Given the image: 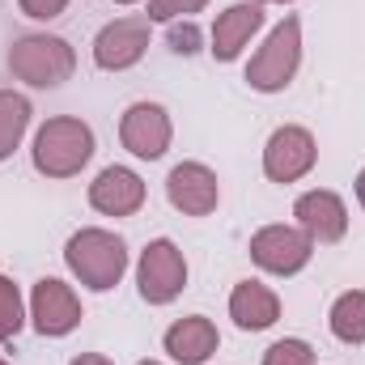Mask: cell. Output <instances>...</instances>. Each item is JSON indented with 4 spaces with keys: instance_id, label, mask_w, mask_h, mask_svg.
Instances as JSON below:
<instances>
[{
    "instance_id": "1",
    "label": "cell",
    "mask_w": 365,
    "mask_h": 365,
    "mask_svg": "<svg viewBox=\"0 0 365 365\" xmlns=\"http://www.w3.org/2000/svg\"><path fill=\"white\" fill-rule=\"evenodd\" d=\"M90 158H93V132L73 115L47 119L34 136V170L47 175V179H73Z\"/></svg>"
},
{
    "instance_id": "13",
    "label": "cell",
    "mask_w": 365,
    "mask_h": 365,
    "mask_svg": "<svg viewBox=\"0 0 365 365\" xmlns=\"http://www.w3.org/2000/svg\"><path fill=\"white\" fill-rule=\"evenodd\" d=\"M90 204L106 217H132L145 204V182H140V175H132L123 166H106L90 182Z\"/></svg>"
},
{
    "instance_id": "5",
    "label": "cell",
    "mask_w": 365,
    "mask_h": 365,
    "mask_svg": "<svg viewBox=\"0 0 365 365\" xmlns=\"http://www.w3.org/2000/svg\"><path fill=\"white\" fill-rule=\"evenodd\" d=\"M136 280H140V297L149 306H166L175 302L187 284V264H182V251L170 242V238H158L145 247L140 255V268H136Z\"/></svg>"
},
{
    "instance_id": "16",
    "label": "cell",
    "mask_w": 365,
    "mask_h": 365,
    "mask_svg": "<svg viewBox=\"0 0 365 365\" xmlns=\"http://www.w3.org/2000/svg\"><path fill=\"white\" fill-rule=\"evenodd\" d=\"M230 319L242 327V331H264L280 319V302L268 284L259 280H242L234 293H230Z\"/></svg>"
},
{
    "instance_id": "3",
    "label": "cell",
    "mask_w": 365,
    "mask_h": 365,
    "mask_svg": "<svg viewBox=\"0 0 365 365\" xmlns=\"http://www.w3.org/2000/svg\"><path fill=\"white\" fill-rule=\"evenodd\" d=\"M64 259H68L73 272L81 276V284H90L98 293L115 289L119 276L128 272V247L115 234H106V230H81V234H73Z\"/></svg>"
},
{
    "instance_id": "23",
    "label": "cell",
    "mask_w": 365,
    "mask_h": 365,
    "mask_svg": "<svg viewBox=\"0 0 365 365\" xmlns=\"http://www.w3.org/2000/svg\"><path fill=\"white\" fill-rule=\"evenodd\" d=\"M17 4H21V13L34 17V21H51V17H60V13L68 9V0H17Z\"/></svg>"
},
{
    "instance_id": "21",
    "label": "cell",
    "mask_w": 365,
    "mask_h": 365,
    "mask_svg": "<svg viewBox=\"0 0 365 365\" xmlns=\"http://www.w3.org/2000/svg\"><path fill=\"white\" fill-rule=\"evenodd\" d=\"M208 0H149V21H175L187 13H200Z\"/></svg>"
},
{
    "instance_id": "6",
    "label": "cell",
    "mask_w": 365,
    "mask_h": 365,
    "mask_svg": "<svg viewBox=\"0 0 365 365\" xmlns=\"http://www.w3.org/2000/svg\"><path fill=\"white\" fill-rule=\"evenodd\" d=\"M314 255V238L306 230H293V225H268L251 238V259L276 276H293L302 272Z\"/></svg>"
},
{
    "instance_id": "15",
    "label": "cell",
    "mask_w": 365,
    "mask_h": 365,
    "mask_svg": "<svg viewBox=\"0 0 365 365\" xmlns=\"http://www.w3.org/2000/svg\"><path fill=\"white\" fill-rule=\"evenodd\" d=\"M217 327L204 319V314H191V319H179L170 331H166V353L179 365H204L212 353H217Z\"/></svg>"
},
{
    "instance_id": "8",
    "label": "cell",
    "mask_w": 365,
    "mask_h": 365,
    "mask_svg": "<svg viewBox=\"0 0 365 365\" xmlns=\"http://www.w3.org/2000/svg\"><path fill=\"white\" fill-rule=\"evenodd\" d=\"M314 158H319V149L306 128H276L264 149V170L272 182H297L302 175H310Z\"/></svg>"
},
{
    "instance_id": "12",
    "label": "cell",
    "mask_w": 365,
    "mask_h": 365,
    "mask_svg": "<svg viewBox=\"0 0 365 365\" xmlns=\"http://www.w3.org/2000/svg\"><path fill=\"white\" fill-rule=\"evenodd\" d=\"M293 217L297 225L314 238V242H340L344 230H349V212H344V200L336 191H306L297 204H293Z\"/></svg>"
},
{
    "instance_id": "10",
    "label": "cell",
    "mask_w": 365,
    "mask_h": 365,
    "mask_svg": "<svg viewBox=\"0 0 365 365\" xmlns=\"http://www.w3.org/2000/svg\"><path fill=\"white\" fill-rule=\"evenodd\" d=\"M119 140H123L128 153H136V158H145V162L162 158V153L170 149V119H166V110L153 106V102L128 106V115H123V123H119Z\"/></svg>"
},
{
    "instance_id": "4",
    "label": "cell",
    "mask_w": 365,
    "mask_h": 365,
    "mask_svg": "<svg viewBox=\"0 0 365 365\" xmlns=\"http://www.w3.org/2000/svg\"><path fill=\"white\" fill-rule=\"evenodd\" d=\"M297 64H302V21L284 17L268 34V43L259 47V56L247 64V81H251V90H259V93H276L293 81Z\"/></svg>"
},
{
    "instance_id": "7",
    "label": "cell",
    "mask_w": 365,
    "mask_h": 365,
    "mask_svg": "<svg viewBox=\"0 0 365 365\" xmlns=\"http://www.w3.org/2000/svg\"><path fill=\"white\" fill-rule=\"evenodd\" d=\"M145 47H149V17H119V21L98 30L93 60L106 73H123L145 56Z\"/></svg>"
},
{
    "instance_id": "17",
    "label": "cell",
    "mask_w": 365,
    "mask_h": 365,
    "mask_svg": "<svg viewBox=\"0 0 365 365\" xmlns=\"http://www.w3.org/2000/svg\"><path fill=\"white\" fill-rule=\"evenodd\" d=\"M26 128H30V102L13 90H0V162L21 145Z\"/></svg>"
},
{
    "instance_id": "28",
    "label": "cell",
    "mask_w": 365,
    "mask_h": 365,
    "mask_svg": "<svg viewBox=\"0 0 365 365\" xmlns=\"http://www.w3.org/2000/svg\"><path fill=\"white\" fill-rule=\"evenodd\" d=\"M276 4H284V0H276Z\"/></svg>"
},
{
    "instance_id": "14",
    "label": "cell",
    "mask_w": 365,
    "mask_h": 365,
    "mask_svg": "<svg viewBox=\"0 0 365 365\" xmlns=\"http://www.w3.org/2000/svg\"><path fill=\"white\" fill-rule=\"evenodd\" d=\"M259 26H264V4H259V0H247V4L225 9V13L217 17V26H212V56H217L221 64L238 60L242 47L251 43V34H255Z\"/></svg>"
},
{
    "instance_id": "25",
    "label": "cell",
    "mask_w": 365,
    "mask_h": 365,
    "mask_svg": "<svg viewBox=\"0 0 365 365\" xmlns=\"http://www.w3.org/2000/svg\"><path fill=\"white\" fill-rule=\"evenodd\" d=\"M357 200H361V208H365V170L357 175Z\"/></svg>"
},
{
    "instance_id": "27",
    "label": "cell",
    "mask_w": 365,
    "mask_h": 365,
    "mask_svg": "<svg viewBox=\"0 0 365 365\" xmlns=\"http://www.w3.org/2000/svg\"><path fill=\"white\" fill-rule=\"evenodd\" d=\"M140 365H158V361H140Z\"/></svg>"
},
{
    "instance_id": "26",
    "label": "cell",
    "mask_w": 365,
    "mask_h": 365,
    "mask_svg": "<svg viewBox=\"0 0 365 365\" xmlns=\"http://www.w3.org/2000/svg\"><path fill=\"white\" fill-rule=\"evenodd\" d=\"M115 4H136V0H115Z\"/></svg>"
},
{
    "instance_id": "29",
    "label": "cell",
    "mask_w": 365,
    "mask_h": 365,
    "mask_svg": "<svg viewBox=\"0 0 365 365\" xmlns=\"http://www.w3.org/2000/svg\"><path fill=\"white\" fill-rule=\"evenodd\" d=\"M0 365H4V361H0Z\"/></svg>"
},
{
    "instance_id": "20",
    "label": "cell",
    "mask_w": 365,
    "mask_h": 365,
    "mask_svg": "<svg viewBox=\"0 0 365 365\" xmlns=\"http://www.w3.org/2000/svg\"><path fill=\"white\" fill-rule=\"evenodd\" d=\"M264 365H314V349L306 340H276L264 353Z\"/></svg>"
},
{
    "instance_id": "2",
    "label": "cell",
    "mask_w": 365,
    "mask_h": 365,
    "mask_svg": "<svg viewBox=\"0 0 365 365\" xmlns=\"http://www.w3.org/2000/svg\"><path fill=\"white\" fill-rule=\"evenodd\" d=\"M77 68V56L64 38H51V34H30V38H17L13 51H9V73L26 86H38V90H51V86H64Z\"/></svg>"
},
{
    "instance_id": "18",
    "label": "cell",
    "mask_w": 365,
    "mask_h": 365,
    "mask_svg": "<svg viewBox=\"0 0 365 365\" xmlns=\"http://www.w3.org/2000/svg\"><path fill=\"white\" fill-rule=\"evenodd\" d=\"M331 331L344 344H365V293L361 289L336 297V306H331Z\"/></svg>"
},
{
    "instance_id": "9",
    "label": "cell",
    "mask_w": 365,
    "mask_h": 365,
    "mask_svg": "<svg viewBox=\"0 0 365 365\" xmlns=\"http://www.w3.org/2000/svg\"><path fill=\"white\" fill-rule=\"evenodd\" d=\"M30 319L38 336H68L81 323V302L64 280H38L34 297H30Z\"/></svg>"
},
{
    "instance_id": "11",
    "label": "cell",
    "mask_w": 365,
    "mask_h": 365,
    "mask_svg": "<svg viewBox=\"0 0 365 365\" xmlns=\"http://www.w3.org/2000/svg\"><path fill=\"white\" fill-rule=\"evenodd\" d=\"M166 195H170V204L179 212H187V217H208L217 208V200H221V187H217V175L208 166L182 162V166L170 170V179H166Z\"/></svg>"
},
{
    "instance_id": "24",
    "label": "cell",
    "mask_w": 365,
    "mask_h": 365,
    "mask_svg": "<svg viewBox=\"0 0 365 365\" xmlns=\"http://www.w3.org/2000/svg\"><path fill=\"white\" fill-rule=\"evenodd\" d=\"M73 365H110V361L98 357V353H81V357H73Z\"/></svg>"
},
{
    "instance_id": "22",
    "label": "cell",
    "mask_w": 365,
    "mask_h": 365,
    "mask_svg": "<svg viewBox=\"0 0 365 365\" xmlns=\"http://www.w3.org/2000/svg\"><path fill=\"white\" fill-rule=\"evenodd\" d=\"M170 47H175L179 56L200 51V30H195L191 21H175V26H170Z\"/></svg>"
},
{
    "instance_id": "19",
    "label": "cell",
    "mask_w": 365,
    "mask_h": 365,
    "mask_svg": "<svg viewBox=\"0 0 365 365\" xmlns=\"http://www.w3.org/2000/svg\"><path fill=\"white\" fill-rule=\"evenodd\" d=\"M21 293L9 276H0V340H13L21 331Z\"/></svg>"
}]
</instances>
